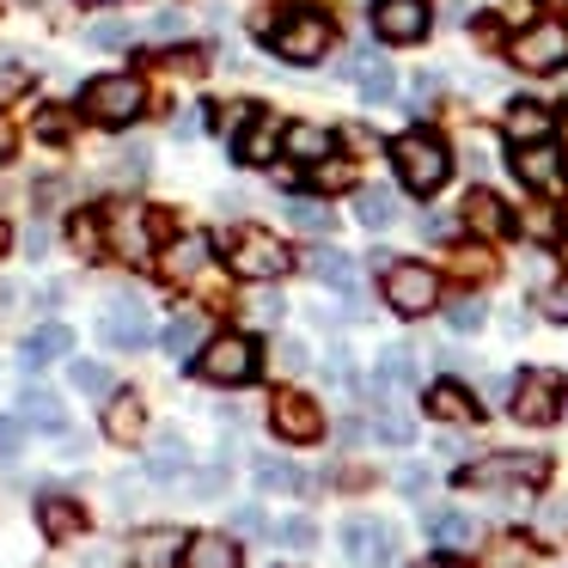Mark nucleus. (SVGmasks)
<instances>
[{"label": "nucleus", "mask_w": 568, "mask_h": 568, "mask_svg": "<svg viewBox=\"0 0 568 568\" xmlns=\"http://www.w3.org/2000/svg\"><path fill=\"white\" fill-rule=\"evenodd\" d=\"M392 165H397V184H404L416 202H428L434 190L453 178V153H446V141L428 135V129H409V135H397V141H392Z\"/></svg>", "instance_id": "1"}, {"label": "nucleus", "mask_w": 568, "mask_h": 568, "mask_svg": "<svg viewBox=\"0 0 568 568\" xmlns=\"http://www.w3.org/2000/svg\"><path fill=\"white\" fill-rule=\"evenodd\" d=\"M190 361H196V373L209 385H251L257 367H263V348H257V336H245V331H221V336H209Z\"/></svg>", "instance_id": "2"}, {"label": "nucleus", "mask_w": 568, "mask_h": 568, "mask_svg": "<svg viewBox=\"0 0 568 568\" xmlns=\"http://www.w3.org/2000/svg\"><path fill=\"white\" fill-rule=\"evenodd\" d=\"M226 270H233L239 282H275V275L294 270V251L275 233H263V226H245V233L226 239Z\"/></svg>", "instance_id": "3"}, {"label": "nucleus", "mask_w": 568, "mask_h": 568, "mask_svg": "<svg viewBox=\"0 0 568 568\" xmlns=\"http://www.w3.org/2000/svg\"><path fill=\"white\" fill-rule=\"evenodd\" d=\"M550 477V458L544 453H489V458H470V465H458V489H507V483H526V489H538V483Z\"/></svg>", "instance_id": "4"}, {"label": "nucleus", "mask_w": 568, "mask_h": 568, "mask_svg": "<svg viewBox=\"0 0 568 568\" xmlns=\"http://www.w3.org/2000/svg\"><path fill=\"white\" fill-rule=\"evenodd\" d=\"M331 19L324 13H312V7H300V13H287L282 26L270 31V50L282 55V62H294V68H312V62H324V50H331Z\"/></svg>", "instance_id": "5"}, {"label": "nucleus", "mask_w": 568, "mask_h": 568, "mask_svg": "<svg viewBox=\"0 0 568 568\" xmlns=\"http://www.w3.org/2000/svg\"><path fill=\"white\" fill-rule=\"evenodd\" d=\"M562 404H568V379L562 373H550V367H526L514 379V416L526 422V428H550L556 416H562Z\"/></svg>", "instance_id": "6"}, {"label": "nucleus", "mask_w": 568, "mask_h": 568, "mask_svg": "<svg viewBox=\"0 0 568 568\" xmlns=\"http://www.w3.org/2000/svg\"><path fill=\"white\" fill-rule=\"evenodd\" d=\"M87 116L92 123H104V129H123V123H135L141 111H148V87H141L135 74H104V80H92L87 87Z\"/></svg>", "instance_id": "7"}, {"label": "nucleus", "mask_w": 568, "mask_h": 568, "mask_svg": "<svg viewBox=\"0 0 568 568\" xmlns=\"http://www.w3.org/2000/svg\"><path fill=\"white\" fill-rule=\"evenodd\" d=\"M385 306L422 318V312L440 306V275L422 270V263H385Z\"/></svg>", "instance_id": "8"}, {"label": "nucleus", "mask_w": 568, "mask_h": 568, "mask_svg": "<svg viewBox=\"0 0 568 568\" xmlns=\"http://www.w3.org/2000/svg\"><path fill=\"white\" fill-rule=\"evenodd\" d=\"M99 336L111 348H148L153 343V318H148V306H141L135 294H116V300H104V312H99Z\"/></svg>", "instance_id": "9"}, {"label": "nucleus", "mask_w": 568, "mask_h": 568, "mask_svg": "<svg viewBox=\"0 0 568 568\" xmlns=\"http://www.w3.org/2000/svg\"><path fill=\"white\" fill-rule=\"evenodd\" d=\"M270 428L282 434V440H294V446L324 440V409H318V397H312V392H275Z\"/></svg>", "instance_id": "10"}, {"label": "nucleus", "mask_w": 568, "mask_h": 568, "mask_svg": "<svg viewBox=\"0 0 568 568\" xmlns=\"http://www.w3.org/2000/svg\"><path fill=\"white\" fill-rule=\"evenodd\" d=\"M514 62L526 68V74H556V68H568V26H556V19L531 26L526 38H514Z\"/></svg>", "instance_id": "11"}, {"label": "nucleus", "mask_w": 568, "mask_h": 568, "mask_svg": "<svg viewBox=\"0 0 568 568\" xmlns=\"http://www.w3.org/2000/svg\"><path fill=\"white\" fill-rule=\"evenodd\" d=\"M434 26L428 0H373V31L385 43H422Z\"/></svg>", "instance_id": "12"}, {"label": "nucleus", "mask_w": 568, "mask_h": 568, "mask_svg": "<svg viewBox=\"0 0 568 568\" xmlns=\"http://www.w3.org/2000/svg\"><path fill=\"white\" fill-rule=\"evenodd\" d=\"M343 550H348V562L355 568H392V526L385 519H367V514H355L343 526Z\"/></svg>", "instance_id": "13"}, {"label": "nucleus", "mask_w": 568, "mask_h": 568, "mask_svg": "<svg viewBox=\"0 0 568 568\" xmlns=\"http://www.w3.org/2000/svg\"><path fill=\"white\" fill-rule=\"evenodd\" d=\"M104 226H111V245H116V257H129V263H148L153 257V214L148 209H135V202H129V209H111L104 214Z\"/></svg>", "instance_id": "14"}, {"label": "nucleus", "mask_w": 568, "mask_h": 568, "mask_svg": "<svg viewBox=\"0 0 568 568\" xmlns=\"http://www.w3.org/2000/svg\"><path fill=\"white\" fill-rule=\"evenodd\" d=\"M507 160H514V172L526 178L531 190H544V196L562 184V148H556V141H526V148H514Z\"/></svg>", "instance_id": "15"}, {"label": "nucleus", "mask_w": 568, "mask_h": 568, "mask_svg": "<svg viewBox=\"0 0 568 568\" xmlns=\"http://www.w3.org/2000/svg\"><path fill=\"white\" fill-rule=\"evenodd\" d=\"M348 80H355V92H361L367 104H392V99H397V68H392V55H373V50L348 55Z\"/></svg>", "instance_id": "16"}, {"label": "nucleus", "mask_w": 568, "mask_h": 568, "mask_svg": "<svg viewBox=\"0 0 568 568\" xmlns=\"http://www.w3.org/2000/svg\"><path fill=\"white\" fill-rule=\"evenodd\" d=\"M209 257H214V245H209L202 233H178L172 245L160 251V275H165V282L184 287V282H196V275L209 270Z\"/></svg>", "instance_id": "17"}, {"label": "nucleus", "mask_w": 568, "mask_h": 568, "mask_svg": "<svg viewBox=\"0 0 568 568\" xmlns=\"http://www.w3.org/2000/svg\"><path fill=\"white\" fill-rule=\"evenodd\" d=\"M178 568H239V544L226 531H190L178 544Z\"/></svg>", "instance_id": "18"}, {"label": "nucleus", "mask_w": 568, "mask_h": 568, "mask_svg": "<svg viewBox=\"0 0 568 568\" xmlns=\"http://www.w3.org/2000/svg\"><path fill=\"white\" fill-rule=\"evenodd\" d=\"M19 422L38 434H68V404L55 392H43V385H26L19 392Z\"/></svg>", "instance_id": "19"}, {"label": "nucleus", "mask_w": 568, "mask_h": 568, "mask_svg": "<svg viewBox=\"0 0 568 568\" xmlns=\"http://www.w3.org/2000/svg\"><path fill=\"white\" fill-rule=\"evenodd\" d=\"M501 123H507V135H514V148H526V141H550V135H556V111H550V104H531V99H514Z\"/></svg>", "instance_id": "20"}, {"label": "nucleus", "mask_w": 568, "mask_h": 568, "mask_svg": "<svg viewBox=\"0 0 568 568\" xmlns=\"http://www.w3.org/2000/svg\"><path fill=\"white\" fill-rule=\"evenodd\" d=\"M275 148H282V123H275L270 111H251V129L233 141L239 165H270V160H275Z\"/></svg>", "instance_id": "21"}, {"label": "nucleus", "mask_w": 568, "mask_h": 568, "mask_svg": "<svg viewBox=\"0 0 568 568\" xmlns=\"http://www.w3.org/2000/svg\"><path fill=\"white\" fill-rule=\"evenodd\" d=\"M62 355H74V331H68V324H43V331H31L26 343H19V361H26V373L50 367V361H62Z\"/></svg>", "instance_id": "22"}, {"label": "nucleus", "mask_w": 568, "mask_h": 568, "mask_svg": "<svg viewBox=\"0 0 568 568\" xmlns=\"http://www.w3.org/2000/svg\"><path fill=\"white\" fill-rule=\"evenodd\" d=\"M104 434H111V440H123V446L148 434V409H141L135 392H111V397H104Z\"/></svg>", "instance_id": "23"}, {"label": "nucleus", "mask_w": 568, "mask_h": 568, "mask_svg": "<svg viewBox=\"0 0 568 568\" xmlns=\"http://www.w3.org/2000/svg\"><path fill=\"white\" fill-rule=\"evenodd\" d=\"M282 153H287V160H300V165H318V160H331V153H336V135H331V129H318V123H287L282 129Z\"/></svg>", "instance_id": "24"}, {"label": "nucleus", "mask_w": 568, "mask_h": 568, "mask_svg": "<svg viewBox=\"0 0 568 568\" xmlns=\"http://www.w3.org/2000/svg\"><path fill=\"white\" fill-rule=\"evenodd\" d=\"M422 409L440 416V422H477V397H470L458 379H434L428 392H422Z\"/></svg>", "instance_id": "25"}, {"label": "nucleus", "mask_w": 568, "mask_h": 568, "mask_svg": "<svg viewBox=\"0 0 568 568\" xmlns=\"http://www.w3.org/2000/svg\"><path fill=\"white\" fill-rule=\"evenodd\" d=\"M409 379H416V355L409 348H385L379 361H373V397H397V392H409Z\"/></svg>", "instance_id": "26"}, {"label": "nucleus", "mask_w": 568, "mask_h": 568, "mask_svg": "<svg viewBox=\"0 0 568 568\" xmlns=\"http://www.w3.org/2000/svg\"><path fill=\"white\" fill-rule=\"evenodd\" d=\"M428 531H434V544L440 550H477V538H483V526L470 514H453V507H434L428 514Z\"/></svg>", "instance_id": "27"}, {"label": "nucleus", "mask_w": 568, "mask_h": 568, "mask_svg": "<svg viewBox=\"0 0 568 568\" xmlns=\"http://www.w3.org/2000/svg\"><path fill=\"white\" fill-rule=\"evenodd\" d=\"M38 526H43V538H80L87 531V514H80V501H68V495H43L38 501Z\"/></svg>", "instance_id": "28"}, {"label": "nucleus", "mask_w": 568, "mask_h": 568, "mask_svg": "<svg viewBox=\"0 0 568 568\" xmlns=\"http://www.w3.org/2000/svg\"><path fill=\"white\" fill-rule=\"evenodd\" d=\"M306 270L318 275L324 287H336V294H355V257H343L336 245H318V251H306Z\"/></svg>", "instance_id": "29"}, {"label": "nucleus", "mask_w": 568, "mask_h": 568, "mask_svg": "<svg viewBox=\"0 0 568 568\" xmlns=\"http://www.w3.org/2000/svg\"><path fill=\"white\" fill-rule=\"evenodd\" d=\"M202 343H209V324H202L196 312H178V318H172V324H165V331H160V348H165V355H172V361H190V355H196Z\"/></svg>", "instance_id": "30"}, {"label": "nucleus", "mask_w": 568, "mask_h": 568, "mask_svg": "<svg viewBox=\"0 0 568 568\" xmlns=\"http://www.w3.org/2000/svg\"><path fill=\"white\" fill-rule=\"evenodd\" d=\"M184 470H190V446H184V434H160V440H153V453H148V477L172 483V477H184Z\"/></svg>", "instance_id": "31"}, {"label": "nucleus", "mask_w": 568, "mask_h": 568, "mask_svg": "<svg viewBox=\"0 0 568 568\" xmlns=\"http://www.w3.org/2000/svg\"><path fill=\"white\" fill-rule=\"evenodd\" d=\"M178 531H148V538H135V550H129V568H178Z\"/></svg>", "instance_id": "32"}, {"label": "nucleus", "mask_w": 568, "mask_h": 568, "mask_svg": "<svg viewBox=\"0 0 568 568\" xmlns=\"http://www.w3.org/2000/svg\"><path fill=\"white\" fill-rule=\"evenodd\" d=\"M465 221L477 226V233H489V239H501L507 226H514V214L501 209V202L489 196V190H470V202H465Z\"/></svg>", "instance_id": "33"}, {"label": "nucleus", "mask_w": 568, "mask_h": 568, "mask_svg": "<svg viewBox=\"0 0 568 568\" xmlns=\"http://www.w3.org/2000/svg\"><path fill=\"white\" fill-rule=\"evenodd\" d=\"M355 221L373 226V233H385V226L397 221V202L385 196V190H361V196H355Z\"/></svg>", "instance_id": "34"}, {"label": "nucleus", "mask_w": 568, "mask_h": 568, "mask_svg": "<svg viewBox=\"0 0 568 568\" xmlns=\"http://www.w3.org/2000/svg\"><path fill=\"white\" fill-rule=\"evenodd\" d=\"M257 489H275V495H294L306 489V477H300L287 458H257Z\"/></svg>", "instance_id": "35"}, {"label": "nucleus", "mask_w": 568, "mask_h": 568, "mask_svg": "<svg viewBox=\"0 0 568 568\" xmlns=\"http://www.w3.org/2000/svg\"><path fill=\"white\" fill-rule=\"evenodd\" d=\"M92 50H129L135 43V26H123V19H99V26L87 31Z\"/></svg>", "instance_id": "36"}, {"label": "nucleus", "mask_w": 568, "mask_h": 568, "mask_svg": "<svg viewBox=\"0 0 568 568\" xmlns=\"http://www.w3.org/2000/svg\"><path fill=\"white\" fill-rule=\"evenodd\" d=\"M287 221H294L300 233H331V221H336V214L324 209V202H287Z\"/></svg>", "instance_id": "37"}, {"label": "nucleus", "mask_w": 568, "mask_h": 568, "mask_svg": "<svg viewBox=\"0 0 568 568\" xmlns=\"http://www.w3.org/2000/svg\"><path fill=\"white\" fill-rule=\"evenodd\" d=\"M68 379H74L87 397H111V373H104L99 361H74V367H68Z\"/></svg>", "instance_id": "38"}, {"label": "nucleus", "mask_w": 568, "mask_h": 568, "mask_svg": "<svg viewBox=\"0 0 568 568\" xmlns=\"http://www.w3.org/2000/svg\"><path fill=\"white\" fill-rule=\"evenodd\" d=\"M483 318H489V306H483V300H453V306H446V324H453L458 336L483 331Z\"/></svg>", "instance_id": "39"}, {"label": "nucleus", "mask_w": 568, "mask_h": 568, "mask_svg": "<svg viewBox=\"0 0 568 568\" xmlns=\"http://www.w3.org/2000/svg\"><path fill=\"white\" fill-rule=\"evenodd\" d=\"M275 538H282L287 550H312V544H318V526H312L306 514H294V519H282V526H275Z\"/></svg>", "instance_id": "40"}, {"label": "nucleus", "mask_w": 568, "mask_h": 568, "mask_svg": "<svg viewBox=\"0 0 568 568\" xmlns=\"http://www.w3.org/2000/svg\"><path fill=\"white\" fill-rule=\"evenodd\" d=\"M373 440H385V446H409V422H404V416H392V409H379V416H373Z\"/></svg>", "instance_id": "41"}, {"label": "nucleus", "mask_w": 568, "mask_h": 568, "mask_svg": "<svg viewBox=\"0 0 568 568\" xmlns=\"http://www.w3.org/2000/svg\"><path fill=\"white\" fill-rule=\"evenodd\" d=\"M19 453H26V422H19V416H0V458L13 465Z\"/></svg>", "instance_id": "42"}, {"label": "nucleus", "mask_w": 568, "mask_h": 568, "mask_svg": "<svg viewBox=\"0 0 568 568\" xmlns=\"http://www.w3.org/2000/svg\"><path fill=\"white\" fill-rule=\"evenodd\" d=\"M538 312H544V318H556V324H568V282L538 287Z\"/></svg>", "instance_id": "43"}, {"label": "nucleus", "mask_w": 568, "mask_h": 568, "mask_svg": "<svg viewBox=\"0 0 568 568\" xmlns=\"http://www.w3.org/2000/svg\"><path fill=\"white\" fill-rule=\"evenodd\" d=\"M68 233H74V245L87 251V257L99 251V221H92V214H74V226H68Z\"/></svg>", "instance_id": "44"}, {"label": "nucleus", "mask_w": 568, "mask_h": 568, "mask_svg": "<svg viewBox=\"0 0 568 568\" xmlns=\"http://www.w3.org/2000/svg\"><path fill=\"white\" fill-rule=\"evenodd\" d=\"M251 318L275 324V318H282V294H257V300H251Z\"/></svg>", "instance_id": "45"}, {"label": "nucleus", "mask_w": 568, "mask_h": 568, "mask_svg": "<svg viewBox=\"0 0 568 568\" xmlns=\"http://www.w3.org/2000/svg\"><path fill=\"white\" fill-rule=\"evenodd\" d=\"M38 135H43V141H62V135H68V116H62V111H43V116H38Z\"/></svg>", "instance_id": "46"}, {"label": "nucleus", "mask_w": 568, "mask_h": 568, "mask_svg": "<svg viewBox=\"0 0 568 568\" xmlns=\"http://www.w3.org/2000/svg\"><path fill=\"white\" fill-rule=\"evenodd\" d=\"M544 531H550V538H562V531H568V507H562V501L544 507Z\"/></svg>", "instance_id": "47"}, {"label": "nucleus", "mask_w": 568, "mask_h": 568, "mask_svg": "<svg viewBox=\"0 0 568 568\" xmlns=\"http://www.w3.org/2000/svg\"><path fill=\"white\" fill-rule=\"evenodd\" d=\"M409 87H416V104L440 99V74H416V80H409Z\"/></svg>", "instance_id": "48"}, {"label": "nucleus", "mask_w": 568, "mask_h": 568, "mask_svg": "<svg viewBox=\"0 0 568 568\" xmlns=\"http://www.w3.org/2000/svg\"><path fill=\"white\" fill-rule=\"evenodd\" d=\"M148 31H153V38H178V31H184V19H178V13H160Z\"/></svg>", "instance_id": "49"}, {"label": "nucleus", "mask_w": 568, "mask_h": 568, "mask_svg": "<svg viewBox=\"0 0 568 568\" xmlns=\"http://www.w3.org/2000/svg\"><path fill=\"white\" fill-rule=\"evenodd\" d=\"M397 489H404V495H422V489H428V470H404V477H397Z\"/></svg>", "instance_id": "50"}, {"label": "nucleus", "mask_w": 568, "mask_h": 568, "mask_svg": "<svg viewBox=\"0 0 568 568\" xmlns=\"http://www.w3.org/2000/svg\"><path fill=\"white\" fill-rule=\"evenodd\" d=\"M233 526H239V531H263V514H257V507H239Z\"/></svg>", "instance_id": "51"}, {"label": "nucleus", "mask_w": 568, "mask_h": 568, "mask_svg": "<svg viewBox=\"0 0 568 568\" xmlns=\"http://www.w3.org/2000/svg\"><path fill=\"white\" fill-rule=\"evenodd\" d=\"M416 568H465V562H458V556H422Z\"/></svg>", "instance_id": "52"}, {"label": "nucleus", "mask_w": 568, "mask_h": 568, "mask_svg": "<svg viewBox=\"0 0 568 568\" xmlns=\"http://www.w3.org/2000/svg\"><path fill=\"white\" fill-rule=\"evenodd\" d=\"M562 263H568V233H562Z\"/></svg>", "instance_id": "53"}, {"label": "nucleus", "mask_w": 568, "mask_h": 568, "mask_svg": "<svg viewBox=\"0 0 568 568\" xmlns=\"http://www.w3.org/2000/svg\"><path fill=\"white\" fill-rule=\"evenodd\" d=\"M87 7H104V0H87Z\"/></svg>", "instance_id": "54"}]
</instances>
